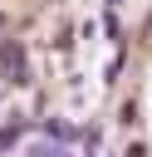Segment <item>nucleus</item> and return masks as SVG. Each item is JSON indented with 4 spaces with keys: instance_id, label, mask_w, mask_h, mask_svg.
<instances>
[{
    "instance_id": "obj_1",
    "label": "nucleus",
    "mask_w": 152,
    "mask_h": 157,
    "mask_svg": "<svg viewBox=\"0 0 152 157\" xmlns=\"http://www.w3.org/2000/svg\"><path fill=\"white\" fill-rule=\"evenodd\" d=\"M0 64H5V74H10V83H25V49H20V44H5V54H0Z\"/></svg>"
}]
</instances>
